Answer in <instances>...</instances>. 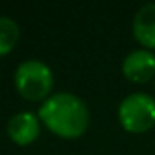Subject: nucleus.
Returning a JSON list of instances; mask_svg holds the SVG:
<instances>
[{"label":"nucleus","mask_w":155,"mask_h":155,"mask_svg":"<svg viewBox=\"0 0 155 155\" xmlns=\"http://www.w3.org/2000/svg\"><path fill=\"white\" fill-rule=\"evenodd\" d=\"M38 119L55 135L64 139L81 137L90 126V110L75 93L60 91L49 95L38 108Z\"/></svg>","instance_id":"nucleus-1"},{"label":"nucleus","mask_w":155,"mask_h":155,"mask_svg":"<svg viewBox=\"0 0 155 155\" xmlns=\"http://www.w3.org/2000/svg\"><path fill=\"white\" fill-rule=\"evenodd\" d=\"M15 88L26 101H46L53 88V71L40 60H24L15 71Z\"/></svg>","instance_id":"nucleus-2"},{"label":"nucleus","mask_w":155,"mask_h":155,"mask_svg":"<svg viewBox=\"0 0 155 155\" xmlns=\"http://www.w3.org/2000/svg\"><path fill=\"white\" fill-rule=\"evenodd\" d=\"M119 120L130 133H144L155 124V99L144 91L130 93L119 106Z\"/></svg>","instance_id":"nucleus-3"},{"label":"nucleus","mask_w":155,"mask_h":155,"mask_svg":"<svg viewBox=\"0 0 155 155\" xmlns=\"http://www.w3.org/2000/svg\"><path fill=\"white\" fill-rule=\"evenodd\" d=\"M122 73L130 82L144 84L155 77V55L150 49H133L122 60Z\"/></svg>","instance_id":"nucleus-4"},{"label":"nucleus","mask_w":155,"mask_h":155,"mask_svg":"<svg viewBox=\"0 0 155 155\" xmlns=\"http://www.w3.org/2000/svg\"><path fill=\"white\" fill-rule=\"evenodd\" d=\"M38 115H35L33 111H20L15 113L9 122H8V135L13 142L26 146L31 144L38 133H40V122H38Z\"/></svg>","instance_id":"nucleus-5"},{"label":"nucleus","mask_w":155,"mask_h":155,"mask_svg":"<svg viewBox=\"0 0 155 155\" xmlns=\"http://www.w3.org/2000/svg\"><path fill=\"white\" fill-rule=\"evenodd\" d=\"M133 37L144 49H155V2L144 4L133 17Z\"/></svg>","instance_id":"nucleus-6"},{"label":"nucleus","mask_w":155,"mask_h":155,"mask_svg":"<svg viewBox=\"0 0 155 155\" xmlns=\"http://www.w3.org/2000/svg\"><path fill=\"white\" fill-rule=\"evenodd\" d=\"M20 28L9 17H0V55H8L18 42Z\"/></svg>","instance_id":"nucleus-7"}]
</instances>
